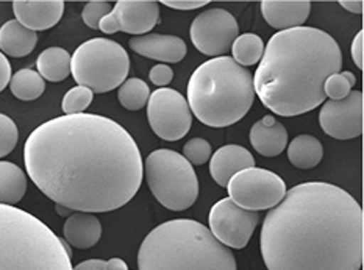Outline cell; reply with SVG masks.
Segmentation results:
<instances>
[{"mask_svg": "<svg viewBox=\"0 0 364 270\" xmlns=\"http://www.w3.org/2000/svg\"><path fill=\"white\" fill-rule=\"evenodd\" d=\"M172 78L173 70L168 65H156L149 72V80L160 88H166L172 82Z\"/></svg>", "mask_w": 364, "mask_h": 270, "instance_id": "33", "label": "cell"}, {"mask_svg": "<svg viewBox=\"0 0 364 270\" xmlns=\"http://www.w3.org/2000/svg\"><path fill=\"white\" fill-rule=\"evenodd\" d=\"M147 119L154 133L164 141L185 138L193 124V113L186 99L178 91L160 88L150 92Z\"/></svg>", "mask_w": 364, "mask_h": 270, "instance_id": "10", "label": "cell"}, {"mask_svg": "<svg viewBox=\"0 0 364 270\" xmlns=\"http://www.w3.org/2000/svg\"><path fill=\"white\" fill-rule=\"evenodd\" d=\"M57 212L60 214V216H65V217H69L70 216V210H68V208H65V206H61V205H57Z\"/></svg>", "mask_w": 364, "mask_h": 270, "instance_id": "40", "label": "cell"}, {"mask_svg": "<svg viewBox=\"0 0 364 270\" xmlns=\"http://www.w3.org/2000/svg\"><path fill=\"white\" fill-rule=\"evenodd\" d=\"M255 168V158L242 146H224L210 158V173L220 188H227L236 173Z\"/></svg>", "mask_w": 364, "mask_h": 270, "instance_id": "17", "label": "cell"}, {"mask_svg": "<svg viewBox=\"0 0 364 270\" xmlns=\"http://www.w3.org/2000/svg\"><path fill=\"white\" fill-rule=\"evenodd\" d=\"M144 177L154 197L164 208L185 211L199 197V180L183 155L158 148L146 158Z\"/></svg>", "mask_w": 364, "mask_h": 270, "instance_id": "8", "label": "cell"}, {"mask_svg": "<svg viewBox=\"0 0 364 270\" xmlns=\"http://www.w3.org/2000/svg\"><path fill=\"white\" fill-rule=\"evenodd\" d=\"M364 33L363 30H360L357 36L353 38V43H352V58L355 61V65H357L358 69H363L364 68Z\"/></svg>", "mask_w": 364, "mask_h": 270, "instance_id": "35", "label": "cell"}, {"mask_svg": "<svg viewBox=\"0 0 364 270\" xmlns=\"http://www.w3.org/2000/svg\"><path fill=\"white\" fill-rule=\"evenodd\" d=\"M65 242L33 214L0 205V270H73Z\"/></svg>", "mask_w": 364, "mask_h": 270, "instance_id": "6", "label": "cell"}, {"mask_svg": "<svg viewBox=\"0 0 364 270\" xmlns=\"http://www.w3.org/2000/svg\"><path fill=\"white\" fill-rule=\"evenodd\" d=\"M194 47L208 57H225L232 50L240 27L235 16L224 8H211L200 13L191 23L189 31Z\"/></svg>", "mask_w": 364, "mask_h": 270, "instance_id": "11", "label": "cell"}, {"mask_svg": "<svg viewBox=\"0 0 364 270\" xmlns=\"http://www.w3.org/2000/svg\"><path fill=\"white\" fill-rule=\"evenodd\" d=\"M104 270H129V266H127L125 261L121 258H112L105 261Z\"/></svg>", "mask_w": 364, "mask_h": 270, "instance_id": "39", "label": "cell"}, {"mask_svg": "<svg viewBox=\"0 0 364 270\" xmlns=\"http://www.w3.org/2000/svg\"><path fill=\"white\" fill-rule=\"evenodd\" d=\"M339 5H341L344 10L350 11L353 14H361L363 8H364V4L361 2V0H341Z\"/></svg>", "mask_w": 364, "mask_h": 270, "instance_id": "38", "label": "cell"}, {"mask_svg": "<svg viewBox=\"0 0 364 270\" xmlns=\"http://www.w3.org/2000/svg\"><path fill=\"white\" fill-rule=\"evenodd\" d=\"M311 11V2L308 0H264L261 2V13L269 26L277 30H289L304 27Z\"/></svg>", "mask_w": 364, "mask_h": 270, "instance_id": "18", "label": "cell"}, {"mask_svg": "<svg viewBox=\"0 0 364 270\" xmlns=\"http://www.w3.org/2000/svg\"><path fill=\"white\" fill-rule=\"evenodd\" d=\"M19 139V131L14 121L0 113V158L10 155Z\"/></svg>", "mask_w": 364, "mask_h": 270, "instance_id": "31", "label": "cell"}, {"mask_svg": "<svg viewBox=\"0 0 364 270\" xmlns=\"http://www.w3.org/2000/svg\"><path fill=\"white\" fill-rule=\"evenodd\" d=\"M341 68V49L327 31L314 27L282 30L264 45L253 90L272 113L300 116L326 102L323 83Z\"/></svg>", "mask_w": 364, "mask_h": 270, "instance_id": "3", "label": "cell"}, {"mask_svg": "<svg viewBox=\"0 0 364 270\" xmlns=\"http://www.w3.org/2000/svg\"><path fill=\"white\" fill-rule=\"evenodd\" d=\"M211 155H213V150H211L210 142L203 138L189 139L183 147L185 160L191 166L205 164L207 161H210Z\"/></svg>", "mask_w": 364, "mask_h": 270, "instance_id": "30", "label": "cell"}, {"mask_svg": "<svg viewBox=\"0 0 364 270\" xmlns=\"http://www.w3.org/2000/svg\"><path fill=\"white\" fill-rule=\"evenodd\" d=\"M186 95L189 109L202 124L224 129L240 122L252 108L253 75L227 55L211 58L194 70Z\"/></svg>", "mask_w": 364, "mask_h": 270, "instance_id": "5", "label": "cell"}, {"mask_svg": "<svg viewBox=\"0 0 364 270\" xmlns=\"http://www.w3.org/2000/svg\"><path fill=\"white\" fill-rule=\"evenodd\" d=\"M117 31L142 36L160 21V5L152 0H119L112 10Z\"/></svg>", "mask_w": 364, "mask_h": 270, "instance_id": "14", "label": "cell"}, {"mask_svg": "<svg viewBox=\"0 0 364 270\" xmlns=\"http://www.w3.org/2000/svg\"><path fill=\"white\" fill-rule=\"evenodd\" d=\"M355 83H357V77L350 70L333 74L323 83V94L328 97V100H343L350 94Z\"/></svg>", "mask_w": 364, "mask_h": 270, "instance_id": "28", "label": "cell"}, {"mask_svg": "<svg viewBox=\"0 0 364 270\" xmlns=\"http://www.w3.org/2000/svg\"><path fill=\"white\" fill-rule=\"evenodd\" d=\"M30 180L52 202L75 212H109L136 195L139 147L122 125L99 114L55 117L23 146Z\"/></svg>", "mask_w": 364, "mask_h": 270, "instance_id": "1", "label": "cell"}, {"mask_svg": "<svg viewBox=\"0 0 364 270\" xmlns=\"http://www.w3.org/2000/svg\"><path fill=\"white\" fill-rule=\"evenodd\" d=\"M94 99V94L91 90L85 88V86H75V88L69 90L61 102V109L65 116L73 114H82L85 109L88 108Z\"/></svg>", "mask_w": 364, "mask_h": 270, "instance_id": "29", "label": "cell"}, {"mask_svg": "<svg viewBox=\"0 0 364 270\" xmlns=\"http://www.w3.org/2000/svg\"><path fill=\"white\" fill-rule=\"evenodd\" d=\"M11 80V66L5 55L0 52V92H2Z\"/></svg>", "mask_w": 364, "mask_h": 270, "instance_id": "36", "label": "cell"}, {"mask_svg": "<svg viewBox=\"0 0 364 270\" xmlns=\"http://www.w3.org/2000/svg\"><path fill=\"white\" fill-rule=\"evenodd\" d=\"M227 189L228 198L235 205L255 212L275 208L287 194V185L280 176L257 166L236 173Z\"/></svg>", "mask_w": 364, "mask_h": 270, "instance_id": "9", "label": "cell"}, {"mask_svg": "<svg viewBox=\"0 0 364 270\" xmlns=\"http://www.w3.org/2000/svg\"><path fill=\"white\" fill-rule=\"evenodd\" d=\"M117 97H119L121 105L129 111H138L147 107V102L150 97V90L146 82L141 78H127V80L119 86L117 91Z\"/></svg>", "mask_w": 364, "mask_h": 270, "instance_id": "27", "label": "cell"}, {"mask_svg": "<svg viewBox=\"0 0 364 270\" xmlns=\"http://www.w3.org/2000/svg\"><path fill=\"white\" fill-rule=\"evenodd\" d=\"M38 35L11 19L0 27V50L13 58L27 57L35 50Z\"/></svg>", "mask_w": 364, "mask_h": 270, "instance_id": "21", "label": "cell"}, {"mask_svg": "<svg viewBox=\"0 0 364 270\" xmlns=\"http://www.w3.org/2000/svg\"><path fill=\"white\" fill-rule=\"evenodd\" d=\"M363 210L343 188L302 183L267 212L259 236L267 270H360Z\"/></svg>", "mask_w": 364, "mask_h": 270, "instance_id": "2", "label": "cell"}, {"mask_svg": "<svg viewBox=\"0 0 364 270\" xmlns=\"http://www.w3.org/2000/svg\"><path fill=\"white\" fill-rule=\"evenodd\" d=\"M323 133L339 141L355 139L363 133V92L350 91L343 100L323 102L319 113Z\"/></svg>", "mask_w": 364, "mask_h": 270, "instance_id": "13", "label": "cell"}, {"mask_svg": "<svg viewBox=\"0 0 364 270\" xmlns=\"http://www.w3.org/2000/svg\"><path fill=\"white\" fill-rule=\"evenodd\" d=\"M232 53L235 63L240 66H255L257 63L261 61L264 53V43L258 35L255 33H244L235 39L232 45Z\"/></svg>", "mask_w": 364, "mask_h": 270, "instance_id": "26", "label": "cell"}, {"mask_svg": "<svg viewBox=\"0 0 364 270\" xmlns=\"http://www.w3.org/2000/svg\"><path fill=\"white\" fill-rule=\"evenodd\" d=\"M130 49L141 57L163 63H180L188 52V47L181 38L158 33L133 36L130 39Z\"/></svg>", "mask_w": 364, "mask_h": 270, "instance_id": "16", "label": "cell"}, {"mask_svg": "<svg viewBox=\"0 0 364 270\" xmlns=\"http://www.w3.org/2000/svg\"><path fill=\"white\" fill-rule=\"evenodd\" d=\"M323 147L311 134H300L288 146V160L297 169H313L322 161Z\"/></svg>", "mask_w": 364, "mask_h": 270, "instance_id": "23", "label": "cell"}, {"mask_svg": "<svg viewBox=\"0 0 364 270\" xmlns=\"http://www.w3.org/2000/svg\"><path fill=\"white\" fill-rule=\"evenodd\" d=\"M10 90L16 99L23 102L36 100L46 91V82L33 69H21L10 80Z\"/></svg>", "mask_w": 364, "mask_h": 270, "instance_id": "25", "label": "cell"}, {"mask_svg": "<svg viewBox=\"0 0 364 270\" xmlns=\"http://www.w3.org/2000/svg\"><path fill=\"white\" fill-rule=\"evenodd\" d=\"M250 144L259 155L275 158L288 146V131L274 116H264L250 129Z\"/></svg>", "mask_w": 364, "mask_h": 270, "instance_id": "19", "label": "cell"}, {"mask_svg": "<svg viewBox=\"0 0 364 270\" xmlns=\"http://www.w3.org/2000/svg\"><path fill=\"white\" fill-rule=\"evenodd\" d=\"M36 72L43 80L58 83L66 80L70 74V53L61 47H49L36 60Z\"/></svg>", "mask_w": 364, "mask_h": 270, "instance_id": "24", "label": "cell"}, {"mask_svg": "<svg viewBox=\"0 0 364 270\" xmlns=\"http://www.w3.org/2000/svg\"><path fill=\"white\" fill-rule=\"evenodd\" d=\"M130 57L121 44L94 38L78 45L70 55V74L78 86L92 94H105L121 86L129 75Z\"/></svg>", "mask_w": 364, "mask_h": 270, "instance_id": "7", "label": "cell"}, {"mask_svg": "<svg viewBox=\"0 0 364 270\" xmlns=\"http://www.w3.org/2000/svg\"><path fill=\"white\" fill-rule=\"evenodd\" d=\"M63 234L70 247L86 250L100 241L102 224L91 212H74L66 219Z\"/></svg>", "mask_w": 364, "mask_h": 270, "instance_id": "20", "label": "cell"}, {"mask_svg": "<svg viewBox=\"0 0 364 270\" xmlns=\"http://www.w3.org/2000/svg\"><path fill=\"white\" fill-rule=\"evenodd\" d=\"M163 5L172 8V10H197L208 5L207 0H164Z\"/></svg>", "mask_w": 364, "mask_h": 270, "instance_id": "34", "label": "cell"}, {"mask_svg": "<svg viewBox=\"0 0 364 270\" xmlns=\"http://www.w3.org/2000/svg\"><path fill=\"white\" fill-rule=\"evenodd\" d=\"M113 5L108 2H100V0H94L85 5L82 11V19L90 28H99V22L105 18L107 14L112 13Z\"/></svg>", "mask_w": 364, "mask_h": 270, "instance_id": "32", "label": "cell"}, {"mask_svg": "<svg viewBox=\"0 0 364 270\" xmlns=\"http://www.w3.org/2000/svg\"><path fill=\"white\" fill-rule=\"evenodd\" d=\"M210 232L228 249L241 250L249 244L259 222L258 212L247 211L235 205L230 198H223L210 211Z\"/></svg>", "mask_w": 364, "mask_h": 270, "instance_id": "12", "label": "cell"}, {"mask_svg": "<svg viewBox=\"0 0 364 270\" xmlns=\"http://www.w3.org/2000/svg\"><path fill=\"white\" fill-rule=\"evenodd\" d=\"M27 193V177L10 161H0V205L14 206Z\"/></svg>", "mask_w": 364, "mask_h": 270, "instance_id": "22", "label": "cell"}, {"mask_svg": "<svg viewBox=\"0 0 364 270\" xmlns=\"http://www.w3.org/2000/svg\"><path fill=\"white\" fill-rule=\"evenodd\" d=\"M139 270H236L233 252L191 219L155 227L138 252Z\"/></svg>", "mask_w": 364, "mask_h": 270, "instance_id": "4", "label": "cell"}, {"mask_svg": "<svg viewBox=\"0 0 364 270\" xmlns=\"http://www.w3.org/2000/svg\"><path fill=\"white\" fill-rule=\"evenodd\" d=\"M105 261L104 259H88L83 263L77 264L73 270H104Z\"/></svg>", "mask_w": 364, "mask_h": 270, "instance_id": "37", "label": "cell"}, {"mask_svg": "<svg viewBox=\"0 0 364 270\" xmlns=\"http://www.w3.org/2000/svg\"><path fill=\"white\" fill-rule=\"evenodd\" d=\"M13 11L22 27L31 31H44L57 26L65 13V2L61 0H16Z\"/></svg>", "mask_w": 364, "mask_h": 270, "instance_id": "15", "label": "cell"}]
</instances>
